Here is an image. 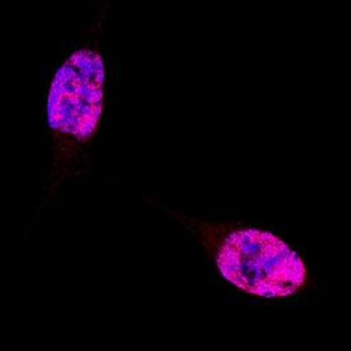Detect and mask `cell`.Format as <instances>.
<instances>
[{"label":"cell","mask_w":351,"mask_h":351,"mask_svg":"<svg viewBox=\"0 0 351 351\" xmlns=\"http://www.w3.org/2000/svg\"><path fill=\"white\" fill-rule=\"evenodd\" d=\"M217 265L231 284L265 298L290 295L304 284L302 259L266 231H234L219 250Z\"/></svg>","instance_id":"6da1fadb"},{"label":"cell","mask_w":351,"mask_h":351,"mask_svg":"<svg viewBox=\"0 0 351 351\" xmlns=\"http://www.w3.org/2000/svg\"><path fill=\"white\" fill-rule=\"evenodd\" d=\"M104 65L91 50L71 56L56 73L49 96L47 118L51 128L78 139L88 138L102 109Z\"/></svg>","instance_id":"7a4b0ae2"}]
</instances>
